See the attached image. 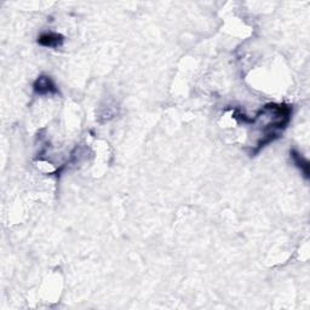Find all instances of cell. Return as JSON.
<instances>
[{
	"instance_id": "6da1fadb",
	"label": "cell",
	"mask_w": 310,
	"mask_h": 310,
	"mask_svg": "<svg viewBox=\"0 0 310 310\" xmlns=\"http://www.w3.org/2000/svg\"><path fill=\"white\" fill-rule=\"evenodd\" d=\"M33 90L38 95H53V93H59L56 84L53 80L48 75H40L38 79L33 84Z\"/></svg>"
},
{
	"instance_id": "7a4b0ae2",
	"label": "cell",
	"mask_w": 310,
	"mask_h": 310,
	"mask_svg": "<svg viewBox=\"0 0 310 310\" xmlns=\"http://www.w3.org/2000/svg\"><path fill=\"white\" fill-rule=\"evenodd\" d=\"M65 42V38H63L62 34H59V33H43L42 35L38 38V44L42 46H45V48H59Z\"/></svg>"
},
{
	"instance_id": "3957f363",
	"label": "cell",
	"mask_w": 310,
	"mask_h": 310,
	"mask_svg": "<svg viewBox=\"0 0 310 310\" xmlns=\"http://www.w3.org/2000/svg\"><path fill=\"white\" fill-rule=\"evenodd\" d=\"M291 157H292L293 161H295L296 166L301 168L302 172L304 173V177L309 178V163H308V160L304 159V158H303L302 155L299 154L296 149L291 150Z\"/></svg>"
}]
</instances>
